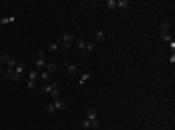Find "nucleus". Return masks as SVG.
<instances>
[{"label":"nucleus","instance_id":"nucleus-4","mask_svg":"<svg viewBox=\"0 0 175 130\" xmlns=\"http://www.w3.org/2000/svg\"><path fill=\"white\" fill-rule=\"evenodd\" d=\"M51 85H53V91L49 95L53 97V101H55V99H60V82H53Z\"/></svg>","mask_w":175,"mask_h":130},{"label":"nucleus","instance_id":"nucleus-9","mask_svg":"<svg viewBox=\"0 0 175 130\" xmlns=\"http://www.w3.org/2000/svg\"><path fill=\"white\" fill-rule=\"evenodd\" d=\"M14 70H16V74H18V76H21V74H24V72H26V64H24V62H18V64H16V68H14Z\"/></svg>","mask_w":175,"mask_h":130},{"label":"nucleus","instance_id":"nucleus-2","mask_svg":"<svg viewBox=\"0 0 175 130\" xmlns=\"http://www.w3.org/2000/svg\"><path fill=\"white\" fill-rule=\"evenodd\" d=\"M84 118H88V120H90L93 128H99V118H97V111L95 109H88V111H86V117Z\"/></svg>","mask_w":175,"mask_h":130},{"label":"nucleus","instance_id":"nucleus-12","mask_svg":"<svg viewBox=\"0 0 175 130\" xmlns=\"http://www.w3.org/2000/svg\"><path fill=\"white\" fill-rule=\"evenodd\" d=\"M103 39H105V33H103V29H95V41H97V43H101Z\"/></svg>","mask_w":175,"mask_h":130},{"label":"nucleus","instance_id":"nucleus-13","mask_svg":"<svg viewBox=\"0 0 175 130\" xmlns=\"http://www.w3.org/2000/svg\"><path fill=\"white\" fill-rule=\"evenodd\" d=\"M51 76H53V74H49V72H39V78H41V80H43V82H47V84H49V80H51Z\"/></svg>","mask_w":175,"mask_h":130},{"label":"nucleus","instance_id":"nucleus-19","mask_svg":"<svg viewBox=\"0 0 175 130\" xmlns=\"http://www.w3.org/2000/svg\"><path fill=\"white\" fill-rule=\"evenodd\" d=\"M58 51H60V49H58V43H57V41L49 45V52H58Z\"/></svg>","mask_w":175,"mask_h":130},{"label":"nucleus","instance_id":"nucleus-22","mask_svg":"<svg viewBox=\"0 0 175 130\" xmlns=\"http://www.w3.org/2000/svg\"><path fill=\"white\" fill-rule=\"evenodd\" d=\"M107 8H109V10H115L117 8V0H107Z\"/></svg>","mask_w":175,"mask_h":130},{"label":"nucleus","instance_id":"nucleus-11","mask_svg":"<svg viewBox=\"0 0 175 130\" xmlns=\"http://www.w3.org/2000/svg\"><path fill=\"white\" fill-rule=\"evenodd\" d=\"M45 66H47V60L45 58H37V62H35V70H41V68H45Z\"/></svg>","mask_w":175,"mask_h":130},{"label":"nucleus","instance_id":"nucleus-10","mask_svg":"<svg viewBox=\"0 0 175 130\" xmlns=\"http://www.w3.org/2000/svg\"><path fill=\"white\" fill-rule=\"evenodd\" d=\"M37 80H39V72L35 68H31L29 70V82H37Z\"/></svg>","mask_w":175,"mask_h":130},{"label":"nucleus","instance_id":"nucleus-16","mask_svg":"<svg viewBox=\"0 0 175 130\" xmlns=\"http://www.w3.org/2000/svg\"><path fill=\"white\" fill-rule=\"evenodd\" d=\"M90 78H91V74H90V72H86V74H82V78H80V82H78V84H80V85H84Z\"/></svg>","mask_w":175,"mask_h":130},{"label":"nucleus","instance_id":"nucleus-5","mask_svg":"<svg viewBox=\"0 0 175 130\" xmlns=\"http://www.w3.org/2000/svg\"><path fill=\"white\" fill-rule=\"evenodd\" d=\"M74 47L78 49V52H80L82 56H86V43L82 39H76V41H74Z\"/></svg>","mask_w":175,"mask_h":130},{"label":"nucleus","instance_id":"nucleus-21","mask_svg":"<svg viewBox=\"0 0 175 130\" xmlns=\"http://www.w3.org/2000/svg\"><path fill=\"white\" fill-rule=\"evenodd\" d=\"M127 6H129V2H127V0H117V8H123V10H125Z\"/></svg>","mask_w":175,"mask_h":130},{"label":"nucleus","instance_id":"nucleus-18","mask_svg":"<svg viewBox=\"0 0 175 130\" xmlns=\"http://www.w3.org/2000/svg\"><path fill=\"white\" fill-rule=\"evenodd\" d=\"M91 128H93L91 122L88 120V118H84V120H82V130H91Z\"/></svg>","mask_w":175,"mask_h":130},{"label":"nucleus","instance_id":"nucleus-24","mask_svg":"<svg viewBox=\"0 0 175 130\" xmlns=\"http://www.w3.org/2000/svg\"><path fill=\"white\" fill-rule=\"evenodd\" d=\"M93 49H95V45H93V43H86V54H88V52H91Z\"/></svg>","mask_w":175,"mask_h":130},{"label":"nucleus","instance_id":"nucleus-8","mask_svg":"<svg viewBox=\"0 0 175 130\" xmlns=\"http://www.w3.org/2000/svg\"><path fill=\"white\" fill-rule=\"evenodd\" d=\"M53 107H55V109H66V101H62V99H55V101H53Z\"/></svg>","mask_w":175,"mask_h":130},{"label":"nucleus","instance_id":"nucleus-25","mask_svg":"<svg viewBox=\"0 0 175 130\" xmlns=\"http://www.w3.org/2000/svg\"><path fill=\"white\" fill-rule=\"evenodd\" d=\"M55 107H53V103H49V105H45V113H55Z\"/></svg>","mask_w":175,"mask_h":130},{"label":"nucleus","instance_id":"nucleus-3","mask_svg":"<svg viewBox=\"0 0 175 130\" xmlns=\"http://www.w3.org/2000/svg\"><path fill=\"white\" fill-rule=\"evenodd\" d=\"M2 64H6L8 68H16V64H18V62H16V60L12 58V56H10V54H8V52H2V54H0V66Z\"/></svg>","mask_w":175,"mask_h":130},{"label":"nucleus","instance_id":"nucleus-6","mask_svg":"<svg viewBox=\"0 0 175 130\" xmlns=\"http://www.w3.org/2000/svg\"><path fill=\"white\" fill-rule=\"evenodd\" d=\"M4 76H6V78H10V80H14V82H19V80H21V76H18V74H16V70H12V68H8V70L4 72Z\"/></svg>","mask_w":175,"mask_h":130},{"label":"nucleus","instance_id":"nucleus-7","mask_svg":"<svg viewBox=\"0 0 175 130\" xmlns=\"http://www.w3.org/2000/svg\"><path fill=\"white\" fill-rule=\"evenodd\" d=\"M64 66H66V70H68V74H70V76H76V74H78V68L72 64V62H64Z\"/></svg>","mask_w":175,"mask_h":130},{"label":"nucleus","instance_id":"nucleus-17","mask_svg":"<svg viewBox=\"0 0 175 130\" xmlns=\"http://www.w3.org/2000/svg\"><path fill=\"white\" fill-rule=\"evenodd\" d=\"M45 68H47V72H49V74H55V72H57V64H55V62H49Z\"/></svg>","mask_w":175,"mask_h":130},{"label":"nucleus","instance_id":"nucleus-23","mask_svg":"<svg viewBox=\"0 0 175 130\" xmlns=\"http://www.w3.org/2000/svg\"><path fill=\"white\" fill-rule=\"evenodd\" d=\"M12 21H16V18H2V20H0V23L8 25V23H12Z\"/></svg>","mask_w":175,"mask_h":130},{"label":"nucleus","instance_id":"nucleus-26","mask_svg":"<svg viewBox=\"0 0 175 130\" xmlns=\"http://www.w3.org/2000/svg\"><path fill=\"white\" fill-rule=\"evenodd\" d=\"M35 87H37V84H35V82H27V89H29V91L35 89Z\"/></svg>","mask_w":175,"mask_h":130},{"label":"nucleus","instance_id":"nucleus-1","mask_svg":"<svg viewBox=\"0 0 175 130\" xmlns=\"http://www.w3.org/2000/svg\"><path fill=\"white\" fill-rule=\"evenodd\" d=\"M74 41H76V37L72 35V33H62L60 37L57 39L58 43V49H62V51H68L72 45H74Z\"/></svg>","mask_w":175,"mask_h":130},{"label":"nucleus","instance_id":"nucleus-28","mask_svg":"<svg viewBox=\"0 0 175 130\" xmlns=\"http://www.w3.org/2000/svg\"><path fill=\"white\" fill-rule=\"evenodd\" d=\"M0 74H2V68H0Z\"/></svg>","mask_w":175,"mask_h":130},{"label":"nucleus","instance_id":"nucleus-27","mask_svg":"<svg viewBox=\"0 0 175 130\" xmlns=\"http://www.w3.org/2000/svg\"><path fill=\"white\" fill-rule=\"evenodd\" d=\"M35 54H37V58H45V51H37Z\"/></svg>","mask_w":175,"mask_h":130},{"label":"nucleus","instance_id":"nucleus-15","mask_svg":"<svg viewBox=\"0 0 175 130\" xmlns=\"http://www.w3.org/2000/svg\"><path fill=\"white\" fill-rule=\"evenodd\" d=\"M162 39L165 41V43H171V41H173L171 39V31H162Z\"/></svg>","mask_w":175,"mask_h":130},{"label":"nucleus","instance_id":"nucleus-20","mask_svg":"<svg viewBox=\"0 0 175 130\" xmlns=\"http://www.w3.org/2000/svg\"><path fill=\"white\" fill-rule=\"evenodd\" d=\"M41 89L45 91V93H51V91H53V85L51 84H43V85H41Z\"/></svg>","mask_w":175,"mask_h":130},{"label":"nucleus","instance_id":"nucleus-14","mask_svg":"<svg viewBox=\"0 0 175 130\" xmlns=\"http://www.w3.org/2000/svg\"><path fill=\"white\" fill-rule=\"evenodd\" d=\"M162 29L163 31H171V21L169 20H162Z\"/></svg>","mask_w":175,"mask_h":130}]
</instances>
